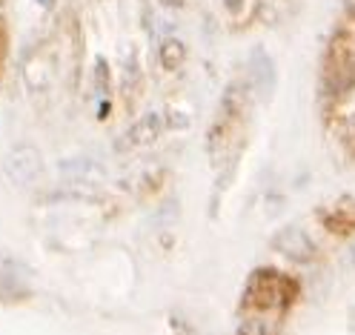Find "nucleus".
<instances>
[{"mask_svg": "<svg viewBox=\"0 0 355 335\" xmlns=\"http://www.w3.org/2000/svg\"><path fill=\"white\" fill-rule=\"evenodd\" d=\"M161 126H164V123H161V118H158V115H144L138 123H132V126H129V132L123 135V144H126V146H132V149L149 146V144L158 141Z\"/></svg>", "mask_w": 355, "mask_h": 335, "instance_id": "nucleus-2", "label": "nucleus"}, {"mask_svg": "<svg viewBox=\"0 0 355 335\" xmlns=\"http://www.w3.org/2000/svg\"><path fill=\"white\" fill-rule=\"evenodd\" d=\"M40 172H43V158H40V152L29 144L15 146L3 161V175H6V181L15 184V187H32L40 178Z\"/></svg>", "mask_w": 355, "mask_h": 335, "instance_id": "nucleus-1", "label": "nucleus"}, {"mask_svg": "<svg viewBox=\"0 0 355 335\" xmlns=\"http://www.w3.org/2000/svg\"><path fill=\"white\" fill-rule=\"evenodd\" d=\"M238 335H266V329H263L261 321H243L238 327Z\"/></svg>", "mask_w": 355, "mask_h": 335, "instance_id": "nucleus-5", "label": "nucleus"}, {"mask_svg": "<svg viewBox=\"0 0 355 335\" xmlns=\"http://www.w3.org/2000/svg\"><path fill=\"white\" fill-rule=\"evenodd\" d=\"M275 247L284 252V255H290L295 261H309L313 258V243H309V238L298 230H284L278 238H275Z\"/></svg>", "mask_w": 355, "mask_h": 335, "instance_id": "nucleus-3", "label": "nucleus"}, {"mask_svg": "<svg viewBox=\"0 0 355 335\" xmlns=\"http://www.w3.org/2000/svg\"><path fill=\"white\" fill-rule=\"evenodd\" d=\"M224 3H227V9H230V12H238L243 0H224Z\"/></svg>", "mask_w": 355, "mask_h": 335, "instance_id": "nucleus-7", "label": "nucleus"}, {"mask_svg": "<svg viewBox=\"0 0 355 335\" xmlns=\"http://www.w3.org/2000/svg\"><path fill=\"white\" fill-rule=\"evenodd\" d=\"M158 58H161V66H164V69L175 72L178 66L184 63V58H187V49H184V43H181V40L166 37V40L161 43V49H158Z\"/></svg>", "mask_w": 355, "mask_h": 335, "instance_id": "nucleus-4", "label": "nucleus"}, {"mask_svg": "<svg viewBox=\"0 0 355 335\" xmlns=\"http://www.w3.org/2000/svg\"><path fill=\"white\" fill-rule=\"evenodd\" d=\"M161 3H164V6H175V9H184L189 0H161Z\"/></svg>", "mask_w": 355, "mask_h": 335, "instance_id": "nucleus-6", "label": "nucleus"}]
</instances>
